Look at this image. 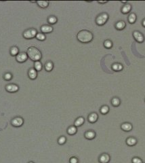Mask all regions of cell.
Wrapping results in <instances>:
<instances>
[{
	"label": "cell",
	"instance_id": "cell-1",
	"mask_svg": "<svg viewBox=\"0 0 145 163\" xmlns=\"http://www.w3.org/2000/svg\"><path fill=\"white\" fill-rule=\"evenodd\" d=\"M77 38L82 43H89L93 39V34L88 30H82L77 33Z\"/></svg>",
	"mask_w": 145,
	"mask_h": 163
},
{
	"label": "cell",
	"instance_id": "cell-2",
	"mask_svg": "<svg viewBox=\"0 0 145 163\" xmlns=\"http://www.w3.org/2000/svg\"><path fill=\"white\" fill-rule=\"evenodd\" d=\"M27 56L30 59L33 61H38L42 57V55L38 48L34 46H31L27 49Z\"/></svg>",
	"mask_w": 145,
	"mask_h": 163
},
{
	"label": "cell",
	"instance_id": "cell-3",
	"mask_svg": "<svg viewBox=\"0 0 145 163\" xmlns=\"http://www.w3.org/2000/svg\"><path fill=\"white\" fill-rule=\"evenodd\" d=\"M108 19H109V14L105 12H103L97 16V18L96 19V23L98 25L102 26L107 23Z\"/></svg>",
	"mask_w": 145,
	"mask_h": 163
},
{
	"label": "cell",
	"instance_id": "cell-4",
	"mask_svg": "<svg viewBox=\"0 0 145 163\" xmlns=\"http://www.w3.org/2000/svg\"><path fill=\"white\" fill-rule=\"evenodd\" d=\"M37 34V31L35 29H29L25 31L23 33V37L25 39H32L33 37H36Z\"/></svg>",
	"mask_w": 145,
	"mask_h": 163
},
{
	"label": "cell",
	"instance_id": "cell-5",
	"mask_svg": "<svg viewBox=\"0 0 145 163\" xmlns=\"http://www.w3.org/2000/svg\"><path fill=\"white\" fill-rule=\"evenodd\" d=\"M133 37L135 39V40L138 43H142L143 41H144V35L142 33L138 31H134V33H133Z\"/></svg>",
	"mask_w": 145,
	"mask_h": 163
},
{
	"label": "cell",
	"instance_id": "cell-6",
	"mask_svg": "<svg viewBox=\"0 0 145 163\" xmlns=\"http://www.w3.org/2000/svg\"><path fill=\"white\" fill-rule=\"evenodd\" d=\"M28 56L26 52L18 53V55L16 56V61L18 63H24L27 60Z\"/></svg>",
	"mask_w": 145,
	"mask_h": 163
},
{
	"label": "cell",
	"instance_id": "cell-7",
	"mask_svg": "<svg viewBox=\"0 0 145 163\" xmlns=\"http://www.w3.org/2000/svg\"><path fill=\"white\" fill-rule=\"evenodd\" d=\"M12 124L15 127H19L23 125V119L21 117L14 118V119L12 120Z\"/></svg>",
	"mask_w": 145,
	"mask_h": 163
},
{
	"label": "cell",
	"instance_id": "cell-8",
	"mask_svg": "<svg viewBox=\"0 0 145 163\" xmlns=\"http://www.w3.org/2000/svg\"><path fill=\"white\" fill-rule=\"evenodd\" d=\"M18 89H19V88H18V86L16 84H10L6 86V90L9 92H15L18 91Z\"/></svg>",
	"mask_w": 145,
	"mask_h": 163
},
{
	"label": "cell",
	"instance_id": "cell-9",
	"mask_svg": "<svg viewBox=\"0 0 145 163\" xmlns=\"http://www.w3.org/2000/svg\"><path fill=\"white\" fill-rule=\"evenodd\" d=\"M110 156L108 154L104 153L101 154L99 157V162L100 163H108L110 161Z\"/></svg>",
	"mask_w": 145,
	"mask_h": 163
},
{
	"label": "cell",
	"instance_id": "cell-10",
	"mask_svg": "<svg viewBox=\"0 0 145 163\" xmlns=\"http://www.w3.org/2000/svg\"><path fill=\"white\" fill-rule=\"evenodd\" d=\"M132 124L129 122H124L121 125V129L125 132H129L132 130Z\"/></svg>",
	"mask_w": 145,
	"mask_h": 163
},
{
	"label": "cell",
	"instance_id": "cell-11",
	"mask_svg": "<svg viewBox=\"0 0 145 163\" xmlns=\"http://www.w3.org/2000/svg\"><path fill=\"white\" fill-rule=\"evenodd\" d=\"M98 119V116L96 113H91L88 116V121L90 123H94Z\"/></svg>",
	"mask_w": 145,
	"mask_h": 163
},
{
	"label": "cell",
	"instance_id": "cell-12",
	"mask_svg": "<svg viewBox=\"0 0 145 163\" xmlns=\"http://www.w3.org/2000/svg\"><path fill=\"white\" fill-rule=\"evenodd\" d=\"M137 139L134 137H129L126 139V144L129 146H134L137 143Z\"/></svg>",
	"mask_w": 145,
	"mask_h": 163
},
{
	"label": "cell",
	"instance_id": "cell-13",
	"mask_svg": "<svg viewBox=\"0 0 145 163\" xmlns=\"http://www.w3.org/2000/svg\"><path fill=\"white\" fill-rule=\"evenodd\" d=\"M53 31V27L50 25H44L41 26V31L44 33H50Z\"/></svg>",
	"mask_w": 145,
	"mask_h": 163
},
{
	"label": "cell",
	"instance_id": "cell-14",
	"mask_svg": "<svg viewBox=\"0 0 145 163\" xmlns=\"http://www.w3.org/2000/svg\"><path fill=\"white\" fill-rule=\"evenodd\" d=\"M28 75H29L30 79L35 80V79H36L37 76V71L35 69V68H31L29 70Z\"/></svg>",
	"mask_w": 145,
	"mask_h": 163
},
{
	"label": "cell",
	"instance_id": "cell-15",
	"mask_svg": "<svg viewBox=\"0 0 145 163\" xmlns=\"http://www.w3.org/2000/svg\"><path fill=\"white\" fill-rule=\"evenodd\" d=\"M96 137V133L93 131H86L85 133V137L87 139L91 140L93 139Z\"/></svg>",
	"mask_w": 145,
	"mask_h": 163
},
{
	"label": "cell",
	"instance_id": "cell-16",
	"mask_svg": "<svg viewBox=\"0 0 145 163\" xmlns=\"http://www.w3.org/2000/svg\"><path fill=\"white\" fill-rule=\"evenodd\" d=\"M131 6L129 4H126L123 5V6L121 8V12L123 14H128L129 12L131 11Z\"/></svg>",
	"mask_w": 145,
	"mask_h": 163
},
{
	"label": "cell",
	"instance_id": "cell-17",
	"mask_svg": "<svg viewBox=\"0 0 145 163\" xmlns=\"http://www.w3.org/2000/svg\"><path fill=\"white\" fill-rule=\"evenodd\" d=\"M125 26H126V24H125V23L124 21H118L117 23H116L115 26V27L116 29L121 31V30H123V29H125Z\"/></svg>",
	"mask_w": 145,
	"mask_h": 163
},
{
	"label": "cell",
	"instance_id": "cell-18",
	"mask_svg": "<svg viewBox=\"0 0 145 163\" xmlns=\"http://www.w3.org/2000/svg\"><path fill=\"white\" fill-rule=\"evenodd\" d=\"M136 19H137V16H136V14L135 13H131L127 18L128 22L130 24H134V23H136Z\"/></svg>",
	"mask_w": 145,
	"mask_h": 163
},
{
	"label": "cell",
	"instance_id": "cell-19",
	"mask_svg": "<svg viewBox=\"0 0 145 163\" xmlns=\"http://www.w3.org/2000/svg\"><path fill=\"white\" fill-rule=\"evenodd\" d=\"M37 4L41 8H46L48 7L50 2L48 1H37Z\"/></svg>",
	"mask_w": 145,
	"mask_h": 163
},
{
	"label": "cell",
	"instance_id": "cell-20",
	"mask_svg": "<svg viewBox=\"0 0 145 163\" xmlns=\"http://www.w3.org/2000/svg\"><path fill=\"white\" fill-rule=\"evenodd\" d=\"M123 68V65L120 63H114L113 65H112V69H113L115 71H121Z\"/></svg>",
	"mask_w": 145,
	"mask_h": 163
},
{
	"label": "cell",
	"instance_id": "cell-21",
	"mask_svg": "<svg viewBox=\"0 0 145 163\" xmlns=\"http://www.w3.org/2000/svg\"><path fill=\"white\" fill-rule=\"evenodd\" d=\"M84 122H85V119H84V118L79 117L75 121L74 125H75V126H76V127H77V126H82V124H84Z\"/></svg>",
	"mask_w": 145,
	"mask_h": 163
},
{
	"label": "cell",
	"instance_id": "cell-22",
	"mask_svg": "<svg viewBox=\"0 0 145 163\" xmlns=\"http://www.w3.org/2000/svg\"><path fill=\"white\" fill-rule=\"evenodd\" d=\"M77 128L75 126H71L70 127H68V129H67V133L70 135H73L77 133Z\"/></svg>",
	"mask_w": 145,
	"mask_h": 163
},
{
	"label": "cell",
	"instance_id": "cell-23",
	"mask_svg": "<svg viewBox=\"0 0 145 163\" xmlns=\"http://www.w3.org/2000/svg\"><path fill=\"white\" fill-rule=\"evenodd\" d=\"M120 99H119L118 97H114V98H113L112 100H111V104H112V105L114 106V107H118V106L120 105Z\"/></svg>",
	"mask_w": 145,
	"mask_h": 163
},
{
	"label": "cell",
	"instance_id": "cell-24",
	"mask_svg": "<svg viewBox=\"0 0 145 163\" xmlns=\"http://www.w3.org/2000/svg\"><path fill=\"white\" fill-rule=\"evenodd\" d=\"M54 64L51 61H48L45 64V69L47 71H51L53 69Z\"/></svg>",
	"mask_w": 145,
	"mask_h": 163
},
{
	"label": "cell",
	"instance_id": "cell-25",
	"mask_svg": "<svg viewBox=\"0 0 145 163\" xmlns=\"http://www.w3.org/2000/svg\"><path fill=\"white\" fill-rule=\"evenodd\" d=\"M18 52H19V50L18 47L16 46H13L10 49V54L12 56H17L18 55Z\"/></svg>",
	"mask_w": 145,
	"mask_h": 163
},
{
	"label": "cell",
	"instance_id": "cell-26",
	"mask_svg": "<svg viewBox=\"0 0 145 163\" xmlns=\"http://www.w3.org/2000/svg\"><path fill=\"white\" fill-rule=\"evenodd\" d=\"M34 67H35V69L37 71H41V69H42V64H41V63L38 61H35L34 63Z\"/></svg>",
	"mask_w": 145,
	"mask_h": 163
},
{
	"label": "cell",
	"instance_id": "cell-27",
	"mask_svg": "<svg viewBox=\"0 0 145 163\" xmlns=\"http://www.w3.org/2000/svg\"><path fill=\"white\" fill-rule=\"evenodd\" d=\"M100 113L102 114H104V115L107 114V113L109 112V106H107V105L102 106V107H101V108H100Z\"/></svg>",
	"mask_w": 145,
	"mask_h": 163
},
{
	"label": "cell",
	"instance_id": "cell-28",
	"mask_svg": "<svg viewBox=\"0 0 145 163\" xmlns=\"http://www.w3.org/2000/svg\"><path fill=\"white\" fill-rule=\"evenodd\" d=\"M48 21L51 25H54L57 22V18L54 16H50L48 19Z\"/></svg>",
	"mask_w": 145,
	"mask_h": 163
},
{
	"label": "cell",
	"instance_id": "cell-29",
	"mask_svg": "<svg viewBox=\"0 0 145 163\" xmlns=\"http://www.w3.org/2000/svg\"><path fill=\"white\" fill-rule=\"evenodd\" d=\"M36 38L39 41H44L45 39V35L42 33H37L36 35Z\"/></svg>",
	"mask_w": 145,
	"mask_h": 163
},
{
	"label": "cell",
	"instance_id": "cell-30",
	"mask_svg": "<svg viewBox=\"0 0 145 163\" xmlns=\"http://www.w3.org/2000/svg\"><path fill=\"white\" fill-rule=\"evenodd\" d=\"M104 46L106 48H111L113 46V42L111 40H105L104 42Z\"/></svg>",
	"mask_w": 145,
	"mask_h": 163
},
{
	"label": "cell",
	"instance_id": "cell-31",
	"mask_svg": "<svg viewBox=\"0 0 145 163\" xmlns=\"http://www.w3.org/2000/svg\"><path fill=\"white\" fill-rule=\"evenodd\" d=\"M66 139L65 137L61 136L60 137L58 138V144L60 145H63L66 143Z\"/></svg>",
	"mask_w": 145,
	"mask_h": 163
},
{
	"label": "cell",
	"instance_id": "cell-32",
	"mask_svg": "<svg viewBox=\"0 0 145 163\" xmlns=\"http://www.w3.org/2000/svg\"><path fill=\"white\" fill-rule=\"evenodd\" d=\"M131 162H132V163H142V159L138 158V157H134V158H133L132 160H131Z\"/></svg>",
	"mask_w": 145,
	"mask_h": 163
},
{
	"label": "cell",
	"instance_id": "cell-33",
	"mask_svg": "<svg viewBox=\"0 0 145 163\" xmlns=\"http://www.w3.org/2000/svg\"><path fill=\"white\" fill-rule=\"evenodd\" d=\"M4 78L6 80H10L12 78V75L11 74H10V73H6V74H5L4 76Z\"/></svg>",
	"mask_w": 145,
	"mask_h": 163
},
{
	"label": "cell",
	"instance_id": "cell-34",
	"mask_svg": "<svg viewBox=\"0 0 145 163\" xmlns=\"http://www.w3.org/2000/svg\"><path fill=\"white\" fill-rule=\"evenodd\" d=\"M70 163H78V159L76 157H71L69 160Z\"/></svg>",
	"mask_w": 145,
	"mask_h": 163
},
{
	"label": "cell",
	"instance_id": "cell-35",
	"mask_svg": "<svg viewBox=\"0 0 145 163\" xmlns=\"http://www.w3.org/2000/svg\"><path fill=\"white\" fill-rule=\"evenodd\" d=\"M142 25L144 27H145V19H143L142 21Z\"/></svg>",
	"mask_w": 145,
	"mask_h": 163
},
{
	"label": "cell",
	"instance_id": "cell-36",
	"mask_svg": "<svg viewBox=\"0 0 145 163\" xmlns=\"http://www.w3.org/2000/svg\"><path fill=\"white\" fill-rule=\"evenodd\" d=\"M98 2L99 3V4H107V3H108V2L107 1H104V2Z\"/></svg>",
	"mask_w": 145,
	"mask_h": 163
},
{
	"label": "cell",
	"instance_id": "cell-37",
	"mask_svg": "<svg viewBox=\"0 0 145 163\" xmlns=\"http://www.w3.org/2000/svg\"><path fill=\"white\" fill-rule=\"evenodd\" d=\"M29 163H34V162H29Z\"/></svg>",
	"mask_w": 145,
	"mask_h": 163
}]
</instances>
